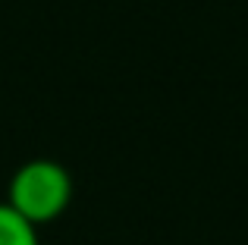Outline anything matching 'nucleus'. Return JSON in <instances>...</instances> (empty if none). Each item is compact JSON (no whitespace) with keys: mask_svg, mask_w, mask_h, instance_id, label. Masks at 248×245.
I'll return each instance as SVG.
<instances>
[{"mask_svg":"<svg viewBox=\"0 0 248 245\" xmlns=\"http://www.w3.org/2000/svg\"><path fill=\"white\" fill-rule=\"evenodd\" d=\"M69 198H73V179L66 167L57 160L22 164L13 173L10 189H6V204L35 227L57 220L69 208Z\"/></svg>","mask_w":248,"mask_h":245,"instance_id":"nucleus-1","label":"nucleus"},{"mask_svg":"<svg viewBox=\"0 0 248 245\" xmlns=\"http://www.w3.org/2000/svg\"><path fill=\"white\" fill-rule=\"evenodd\" d=\"M0 245H41L38 227L29 223L19 211H13L6 201H0Z\"/></svg>","mask_w":248,"mask_h":245,"instance_id":"nucleus-2","label":"nucleus"}]
</instances>
